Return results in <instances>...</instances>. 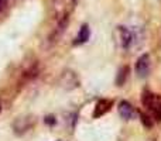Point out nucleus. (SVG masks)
<instances>
[{
	"instance_id": "obj_1",
	"label": "nucleus",
	"mask_w": 161,
	"mask_h": 141,
	"mask_svg": "<svg viewBox=\"0 0 161 141\" xmlns=\"http://www.w3.org/2000/svg\"><path fill=\"white\" fill-rule=\"evenodd\" d=\"M144 105L148 107V110L153 111V114L157 119H161V96L158 95H153V93H146L143 97Z\"/></svg>"
},
{
	"instance_id": "obj_2",
	"label": "nucleus",
	"mask_w": 161,
	"mask_h": 141,
	"mask_svg": "<svg viewBox=\"0 0 161 141\" xmlns=\"http://www.w3.org/2000/svg\"><path fill=\"white\" fill-rule=\"evenodd\" d=\"M150 55L148 54H143L139 59H137L136 64V72L140 76H147L148 72H150Z\"/></svg>"
},
{
	"instance_id": "obj_3",
	"label": "nucleus",
	"mask_w": 161,
	"mask_h": 141,
	"mask_svg": "<svg viewBox=\"0 0 161 141\" xmlns=\"http://www.w3.org/2000/svg\"><path fill=\"white\" fill-rule=\"evenodd\" d=\"M112 100H106V99H102L96 103V107H95V111H93V117H100L106 113V111L110 110L112 107Z\"/></svg>"
},
{
	"instance_id": "obj_4",
	"label": "nucleus",
	"mask_w": 161,
	"mask_h": 141,
	"mask_svg": "<svg viewBox=\"0 0 161 141\" xmlns=\"http://www.w3.org/2000/svg\"><path fill=\"white\" fill-rule=\"evenodd\" d=\"M119 113L125 120H130L134 116V109L129 102H120L119 103Z\"/></svg>"
},
{
	"instance_id": "obj_5",
	"label": "nucleus",
	"mask_w": 161,
	"mask_h": 141,
	"mask_svg": "<svg viewBox=\"0 0 161 141\" xmlns=\"http://www.w3.org/2000/svg\"><path fill=\"white\" fill-rule=\"evenodd\" d=\"M117 31L120 33V42H122L123 48H129L133 41V34L130 33V30H127L126 27H117Z\"/></svg>"
},
{
	"instance_id": "obj_6",
	"label": "nucleus",
	"mask_w": 161,
	"mask_h": 141,
	"mask_svg": "<svg viewBox=\"0 0 161 141\" xmlns=\"http://www.w3.org/2000/svg\"><path fill=\"white\" fill-rule=\"evenodd\" d=\"M89 27L88 25H82L79 30V34L78 37H76V44H82V42H86L89 38Z\"/></svg>"
},
{
	"instance_id": "obj_7",
	"label": "nucleus",
	"mask_w": 161,
	"mask_h": 141,
	"mask_svg": "<svg viewBox=\"0 0 161 141\" xmlns=\"http://www.w3.org/2000/svg\"><path fill=\"white\" fill-rule=\"evenodd\" d=\"M7 7V0H0V11Z\"/></svg>"
}]
</instances>
